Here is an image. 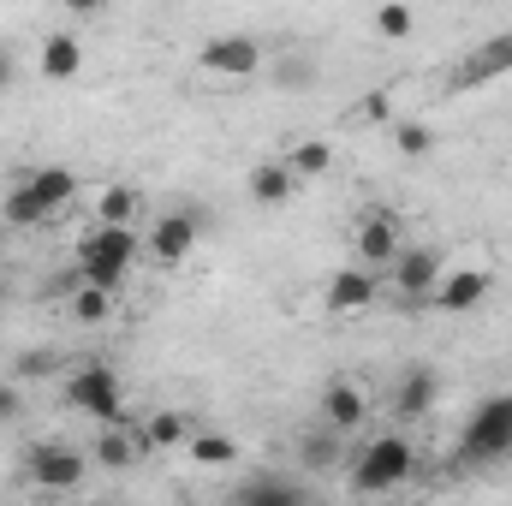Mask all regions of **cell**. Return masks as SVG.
I'll list each match as a JSON object with an SVG mask.
<instances>
[{
  "mask_svg": "<svg viewBox=\"0 0 512 506\" xmlns=\"http://www.w3.org/2000/svg\"><path fill=\"white\" fill-rule=\"evenodd\" d=\"M417 471V447L393 429V435H376L358 459H352V489L358 495H399Z\"/></svg>",
  "mask_w": 512,
  "mask_h": 506,
  "instance_id": "cell-1",
  "label": "cell"
},
{
  "mask_svg": "<svg viewBox=\"0 0 512 506\" xmlns=\"http://www.w3.org/2000/svg\"><path fill=\"white\" fill-rule=\"evenodd\" d=\"M131 262H137V233L102 221V227L78 245V280H96V286L120 292V286H126V274H131Z\"/></svg>",
  "mask_w": 512,
  "mask_h": 506,
  "instance_id": "cell-2",
  "label": "cell"
},
{
  "mask_svg": "<svg viewBox=\"0 0 512 506\" xmlns=\"http://www.w3.org/2000/svg\"><path fill=\"white\" fill-rule=\"evenodd\" d=\"M512 453V393H495L471 411L465 435H459V459L465 465H495Z\"/></svg>",
  "mask_w": 512,
  "mask_h": 506,
  "instance_id": "cell-3",
  "label": "cell"
},
{
  "mask_svg": "<svg viewBox=\"0 0 512 506\" xmlns=\"http://www.w3.org/2000/svg\"><path fill=\"white\" fill-rule=\"evenodd\" d=\"M66 405L72 411H84V417H96V423H126V387L114 376V364H78L72 376H66Z\"/></svg>",
  "mask_w": 512,
  "mask_h": 506,
  "instance_id": "cell-4",
  "label": "cell"
},
{
  "mask_svg": "<svg viewBox=\"0 0 512 506\" xmlns=\"http://www.w3.org/2000/svg\"><path fill=\"white\" fill-rule=\"evenodd\" d=\"M262 42H256L251 30H221V36H209L203 48H197V66L209 72V78H221V84H251L256 72H262Z\"/></svg>",
  "mask_w": 512,
  "mask_h": 506,
  "instance_id": "cell-5",
  "label": "cell"
},
{
  "mask_svg": "<svg viewBox=\"0 0 512 506\" xmlns=\"http://www.w3.org/2000/svg\"><path fill=\"white\" fill-rule=\"evenodd\" d=\"M84 471H90V459H84L78 447H66V441H36V447L24 453V477H30V489H42V495H72V489L84 483Z\"/></svg>",
  "mask_w": 512,
  "mask_h": 506,
  "instance_id": "cell-6",
  "label": "cell"
},
{
  "mask_svg": "<svg viewBox=\"0 0 512 506\" xmlns=\"http://www.w3.org/2000/svg\"><path fill=\"white\" fill-rule=\"evenodd\" d=\"M489 292H495V274H489V268H447V274L435 280L429 304H435L441 316H471Z\"/></svg>",
  "mask_w": 512,
  "mask_h": 506,
  "instance_id": "cell-7",
  "label": "cell"
},
{
  "mask_svg": "<svg viewBox=\"0 0 512 506\" xmlns=\"http://www.w3.org/2000/svg\"><path fill=\"white\" fill-rule=\"evenodd\" d=\"M387 268H393L399 298H429V292H435V280L447 274V262H441L435 245H399V256H393Z\"/></svg>",
  "mask_w": 512,
  "mask_h": 506,
  "instance_id": "cell-8",
  "label": "cell"
},
{
  "mask_svg": "<svg viewBox=\"0 0 512 506\" xmlns=\"http://www.w3.org/2000/svg\"><path fill=\"white\" fill-rule=\"evenodd\" d=\"M352 251H358V262H364V268H387V262L399 256V215H387V209H370V215H358Z\"/></svg>",
  "mask_w": 512,
  "mask_h": 506,
  "instance_id": "cell-9",
  "label": "cell"
},
{
  "mask_svg": "<svg viewBox=\"0 0 512 506\" xmlns=\"http://www.w3.org/2000/svg\"><path fill=\"white\" fill-rule=\"evenodd\" d=\"M376 304V268H340L334 280H328V292H322V310L328 316H364Z\"/></svg>",
  "mask_w": 512,
  "mask_h": 506,
  "instance_id": "cell-10",
  "label": "cell"
},
{
  "mask_svg": "<svg viewBox=\"0 0 512 506\" xmlns=\"http://www.w3.org/2000/svg\"><path fill=\"white\" fill-rule=\"evenodd\" d=\"M197 233H203V221L191 209H173V215H161L149 227V256L155 262H185V256L197 251Z\"/></svg>",
  "mask_w": 512,
  "mask_h": 506,
  "instance_id": "cell-11",
  "label": "cell"
},
{
  "mask_svg": "<svg viewBox=\"0 0 512 506\" xmlns=\"http://www.w3.org/2000/svg\"><path fill=\"white\" fill-rule=\"evenodd\" d=\"M507 72H512V30H495L489 42H477V48L459 60V84H465V90L495 84V78H507Z\"/></svg>",
  "mask_w": 512,
  "mask_h": 506,
  "instance_id": "cell-12",
  "label": "cell"
},
{
  "mask_svg": "<svg viewBox=\"0 0 512 506\" xmlns=\"http://www.w3.org/2000/svg\"><path fill=\"white\" fill-rule=\"evenodd\" d=\"M316 411H322V423H334L340 435H352V429H364V417H370V393L352 387V381H328L322 399H316Z\"/></svg>",
  "mask_w": 512,
  "mask_h": 506,
  "instance_id": "cell-13",
  "label": "cell"
},
{
  "mask_svg": "<svg viewBox=\"0 0 512 506\" xmlns=\"http://www.w3.org/2000/svg\"><path fill=\"white\" fill-rule=\"evenodd\" d=\"M435 399H441V381H435V370L417 364V370H405V376L393 381V399H387V405H393L399 423H417V417L435 411Z\"/></svg>",
  "mask_w": 512,
  "mask_h": 506,
  "instance_id": "cell-14",
  "label": "cell"
},
{
  "mask_svg": "<svg viewBox=\"0 0 512 506\" xmlns=\"http://www.w3.org/2000/svg\"><path fill=\"white\" fill-rule=\"evenodd\" d=\"M36 72H42L48 84H72V78L84 72V42H78L72 30H54V36L42 42V54H36Z\"/></svg>",
  "mask_w": 512,
  "mask_h": 506,
  "instance_id": "cell-15",
  "label": "cell"
},
{
  "mask_svg": "<svg viewBox=\"0 0 512 506\" xmlns=\"http://www.w3.org/2000/svg\"><path fill=\"white\" fill-rule=\"evenodd\" d=\"M298 459H304L310 471H334V465L346 459V435H340L334 423H316V429L298 435Z\"/></svg>",
  "mask_w": 512,
  "mask_h": 506,
  "instance_id": "cell-16",
  "label": "cell"
},
{
  "mask_svg": "<svg viewBox=\"0 0 512 506\" xmlns=\"http://www.w3.org/2000/svg\"><path fill=\"white\" fill-rule=\"evenodd\" d=\"M292 191H298V173H292L286 161H256V173H251V203H262V209H280Z\"/></svg>",
  "mask_w": 512,
  "mask_h": 506,
  "instance_id": "cell-17",
  "label": "cell"
},
{
  "mask_svg": "<svg viewBox=\"0 0 512 506\" xmlns=\"http://www.w3.org/2000/svg\"><path fill=\"white\" fill-rule=\"evenodd\" d=\"M24 185H30V191H36L54 215L78 197V173H72V167H30V173H24Z\"/></svg>",
  "mask_w": 512,
  "mask_h": 506,
  "instance_id": "cell-18",
  "label": "cell"
},
{
  "mask_svg": "<svg viewBox=\"0 0 512 506\" xmlns=\"http://www.w3.org/2000/svg\"><path fill=\"white\" fill-rule=\"evenodd\" d=\"M0 221H12V227H48V221H54V209H48V203L18 179V185L6 191V203H0Z\"/></svg>",
  "mask_w": 512,
  "mask_h": 506,
  "instance_id": "cell-19",
  "label": "cell"
},
{
  "mask_svg": "<svg viewBox=\"0 0 512 506\" xmlns=\"http://www.w3.org/2000/svg\"><path fill=\"white\" fill-rule=\"evenodd\" d=\"M114 304H120V292H108V286H96V280H78V286H72V316H78L84 328H102V322L114 316Z\"/></svg>",
  "mask_w": 512,
  "mask_h": 506,
  "instance_id": "cell-20",
  "label": "cell"
},
{
  "mask_svg": "<svg viewBox=\"0 0 512 506\" xmlns=\"http://www.w3.org/2000/svg\"><path fill=\"white\" fill-rule=\"evenodd\" d=\"M137 447H143V441H131L120 423H102V435H96V453H90V459H96V465H108V471H126V465H137Z\"/></svg>",
  "mask_w": 512,
  "mask_h": 506,
  "instance_id": "cell-21",
  "label": "cell"
},
{
  "mask_svg": "<svg viewBox=\"0 0 512 506\" xmlns=\"http://www.w3.org/2000/svg\"><path fill=\"white\" fill-rule=\"evenodd\" d=\"M239 501H251V506H298L304 501V489H298L292 477H251V483H239Z\"/></svg>",
  "mask_w": 512,
  "mask_h": 506,
  "instance_id": "cell-22",
  "label": "cell"
},
{
  "mask_svg": "<svg viewBox=\"0 0 512 506\" xmlns=\"http://www.w3.org/2000/svg\"><path fill=\"white\" fill-rule=\"evenodd\" d=\"M96 221H108V227H131V221H137V191H131V185H108V191L96 197Z\"/></svg>",
  "mask_w": 512,
  "mask_h": 506,
  "instance_id": "cell-23",
  "label": "cell"
},
{
  "mask_svg": "<svg viewBox=\"0 0 512 506\" xmlns=\"http://www.w3.org/2000/svg\"><path fill=\"white\" fill-rule=\"evenodd\" d=\"M411 30H417V12H411L405 0H382V6H376V36H382V42H405Z\"/></svg>",
  "mask_w": 512,
  "mask_h": 506,
  "instance_id": "cell-24",
  "label": "cell"
},
{
  "mask_svg": "<svg viewBox=\"0 0 512 506\" xmlns=\"http://www.w3.org/2000/svg\"><path fill=\"white\" fill-rule=\"evenodd\" d=\"M286 167H292V173H298V179H322V173H328V167H334V149H328V143H316V137H310V143H298V149H292V155H286Z\"/></svg>",
  "mask_w": 512,
  "mask_h": 506,
  "instance_id": "cell-25",
  "label": "cell"
},
{
  "mask_svg": "<svg viewBox=\"0 0 512 506\" xmlns=\"http://www.w3.org/2000/svg\"><path fill=\"white\" fill-rule=\"evenodd\" d=\"M179 441H185V417H179V411H155V417L143 423V447H161V453H167V447H179Z\"/></svg>",
  "mask_w": 512,
  "mask_h": 506,
  "instance_id": "cell-26",
  "label": "cell"
},
{
  "mask_svg": "<svg viewBox=\"0 0 512 506\" xmlns=\"http://www.w3.org/2000/svg\"><path fill=\"white\" fill-rule=\"evenodd\" d=\"M191 459L209 465V471H221V465L239 459V441H233V435H197V441H191Z\"/></svg>",
  "mask_w": 512,
  "mask_h": 506,
  "instance_id": "cell-27",
  "label": "cell"
},
{
  "mask_svg": "<svg viewBox=\"0 0 512 506\" xmlns=\"http://www.w3.org/2000/svg\"><path fill=\"white\" fill-rule=\"evenodd\" d=\"M393 149L411 155V161H423V155L435 149V131L423 126V120H393Z\"/></svg>",
  "mask_w": 512,
  "mask_h": 506,
  "instance_id": "cell-28",
  "label": "cell"
},
{
  "mask_svg": "<svg viewBox=\"0 0 512 506\" xmlns=\"http://www.w3.org/2000/svg\"><path fill=\"white\" fill-rule=\"evenodd\" d=\"M24 411V393H18V381H0V423H12Z\"/></svg>",
  "mask_w": 512,
  "mask_h": 506,
  "instance_id": "cell-29",
  "label": "cell"
},
{
  "mask_svg": "<svg viewBox=\"0 0 512 506\" xmlns=\"http://www.w3.org/2000/svg\"><path fill=\"white\" fill-rule=\"evenodd\" d=\"M54 370V352H24L18 358V376H48Z\"/></svg>",
  "mask_w": 512,
  "mask_h": 506,
  "instance_id": "cell-30",
  "label": "cell"
},
{
  "mask_svg": "<svg viewBox=\"0 0 512 506\" xmlns=\"http://www.w3.org/2000/svg\"><path fill=\"white\" fill-rule=\"evenodd\" d=\"M72 18H96V12H108V0H60Z\"/></svg>",
  "mask_w": 512,
  "mask_h": 506,
  "instance_id": "cell-31",
  "label": "cell"
},
{
  "mask_svg": "<svg viewBox=\"0 0 512 506\" xmlns=\"http://www.w3.org/2000/svg\"><path fill=\"white\" fill-rule=\"evenodd\" d=\"M12 84H18V60H12V54H6V48H0V96H6V90H12Z\"/></svg>",
  "mask_w": 512,
  "mask_h": 506,
  "instance_id": "cell-32",
  "label": "cell"
}]
</instances>
